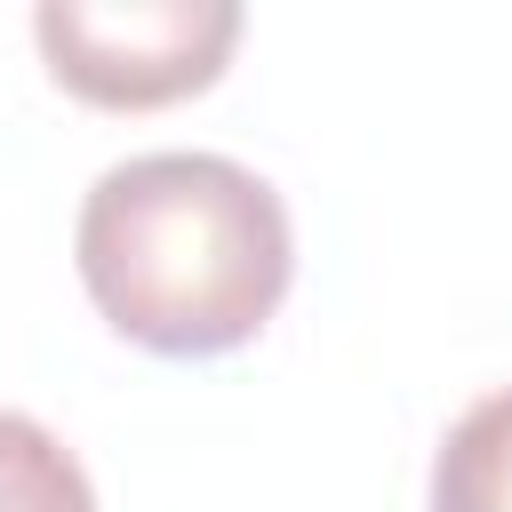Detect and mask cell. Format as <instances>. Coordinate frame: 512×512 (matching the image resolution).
I'll use <instances>...</instances> for the list:
<instances>
[{
	"instance_id": "cell-2",
	"label": "cell",
	"mask_w": 512,
	"mask_h": 512,
	"mask_svg": "<svg viewBox=\"0 0 512 512\" xmlns=\"http://www.w3.org/2000/svg\"><path fill=\"white\" fill-rule=\"evenodd\" d=\"M32 40L48 56V80L104 112H152L176 96H200L232 40V0H48L32 8Z\"/></svg>"
},
{
	"instance_id": "cell-3",
	"label": "cell",
	"mask_w": 512,
	"mask_h": 512,
	"mask_svg": "<svg viewBox=\"0 0 512 512\" xmlns=\"http://www.w3.org/2000/svg\"><path fill=\"white\" fill-rule=\"evenodd\" d=\"M432 512H512V384L448 424L432 456Z\"/></svg>"
},
{
	"instance_id": "cell-1",
	"label": "cell",
	"mask_w": 512,
	"mask_h": 512,
	"mask_svg": "<svg viewBox=\"0 0 512 512\" xmlns=\"http://www.w3.org/2000/svg\"><path fill=\"white\" fill-rule=\"evenodd\" d=\"M88 304L144 352L208 360L248 344L288 280L296 232L280 192L224 152H136L112 160L72 224Z\"/></svg>"
},
{
	"instance_id": "cell-4",
	"label": "cell",
	"mask_w": 512,
	"mask_h": 512,
	"mask_svg": "<svg viewBox=\"0 0 512 512\" xmlns=\"http://www.w3.org/2000/svg\"><path fill=\"white\" fill-rule=\"evenodd\" d=\"M0 512H96L80 456L24 408H0Z\"/></svg>"
}]
</instances>
